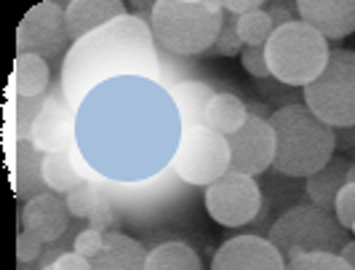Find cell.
<instances>
[{
	"label": "cell",
	"mask_w": 355,
	"mask_h": 270,
	"mask_svg": "<svg viewBox=\"0 0 355 270\" xmlns=\"http://www.w3.org/2000/svg\"><path fill=\"white\" fill-rule=\"evenodd\" d=\"M155 46L150 19L139 14L118 17L96 33L75 40L62 65V99L78 112L91 91L125 75L160 86L163 72Z\"/></svg>",
	"instance_id": "cell-1"
},
{
	"label": "cell",
	"mask_w": 355,
	"mask_h": 270,
	"mask_svg": "<svg viewBox=\"0 0 355 270\" xmlns=\"http://www.w3.org/2000/svg\"><path fill=\"white\" fill-rule=\"evenodd\" d=\"M275 131L272 169L284 177L307 180L334 158L337 128L326 126L304 105H286L270 115Z\"/></svg>",
	"instance_id": "cell-2"
},
{
	"label": "cell",
	"mask_w": 355,
	"mask_h": 270,
	"mask_svg": "<svg viewBox=\"0 0 355 270\" xmlns=\"http://www.w3.org/2000/svg\"><path fill=\"white\" fill-rule=\"evenodd\" d=\"M225 8L216 0H158L150 14L155 43L177 56L209 54L219 37Z\"/></svg>",
	"instance_id": "cell-3"
},
{
	"label": "cell",
	"mask_w": 355,
	"mask_h": 270,
	"mask_svg": "<svg viewBox=\"0 0 355 270\" xmlns=\"http://www.w3.org/2000/svg\"><path fill=\"white\" fill-rule=\"evenodd\" d=\"M331 56L329 40L302 19L275 27L265 46L270 75L284 86H310Z\"/></svg>",
	"instance_id": "cell-4"
},
{
	"label": "cell",
	"mask_w": 355,
	"mask_h": 270,
	"mask_svg": "<svg viewBox=\"0 0 355 270\" xmlns=\"http://www.w3.org/2000/svg\"><path fill=\"white\" fill-rule=\"evenodd\" d=\"M267 241L284 254L286 262L310 252L339 254L350 244L347 230L337 222L334 212L318 209L313 203H300L284 212L272 222Z\"/></svg>",
	"instance_id": "cell-5"
},
{
	"label": "cell",
	"mask_w": 355,
	"mask_h": 270,
	"mask_svg": "<svg viewBox=\"0 0 355 270\" xmlns=\"http://www.w3.org/2000/svg\"><path fill=\"white\" fill-rule=\"evenodd\" d=\"M304 108L331 128L355 126V51H331L323 72L304 86Z\"/></svg>",
	"instance_id": "cell-6"
},
{
	"label": "cell",
	"mask_w": 355,
	"mask_h": 270,
	"mask_svg": "<svg viewBox=\"0 0 355 270\" xmlns=\"http://www.w3.org/2000/svg\"><path fill=\"white\" fill-rule=\"evenodd\" d=\"M232 166V153L227 137L216 134L209 126L182 128L179 142L171 155V169L182 182L209 187L222 180Z\"/></svg>",
	"instance_id": "cell-7"
},
{
	"label": "cell",
	"mask_w": 355,
	"mask_h": 270,
	"mask_svg": "<svg viewBox=\"0 0 355 270\" xmlns=\"http://www.w3.org/2000/svg\"><path fill=\"white\" fill-rule=\"evenodd\" d=\"M206 212L214 222L225 228H243L257 219L262 209V190L254 177L241 171H227L222 180L206 187L203 193Z\"/></svg>",
	"instance_id": "cell-8"
},
{
	"label": "cell",
	"mask_w": 355,
	"mask_h": 270,
	"mask_svg": "<svg viewBox=\"0 0 355 270\" xmlns=\"http://www.w3.org/2000/svg\"><path fill=\"white\" fill-rule=\"evenodd\" d=\"M72 43L67 33L64 6L43 0L33 6L17 27V54H35L40 59H53L64 51V46Z\"/></svg>",
	"instance_id": "cell-9"
},
{
	"label": "cell",
	"mask_w": 355,
	"mask_h": 270,
	"mask_svg": "<svg viewBox=\"0 0 355 270\" xmlns=\"http://www.w3.org/2000/svg\"><path fill=\"white\" fill-rule=\"evenodd\" d=\"M232 153L230 171H241L249 177H259L275 161V131L270 126V118H257L249 115L246 126L238 134L227 137Z\"/></svg>",
	"instance_id": "cell-10"
},
{
	"label": "cell",
	"mask_w": 355,
	"mask_h": 270,
	"mask_svg": "<svg viewBox=\"0 0 355 270\" xmlns=\"http://www.w3.org/2000/svg\"><path fill=\"white\" fill-rule=\"evenodd\" d=\"M43 153H75L78 150V112L59 96H49L30 128V140Z\"/></svg>",
	"instance_id": "cell-11"
},
{
	"label": "cell",
	"mask_w": 355,
	"mask_h": 270,
	"mask_svg": "<svg viewBox=\"0 0 355 270\" xmlns=\"http://www.w3.org/2000/svg\"><path fill=\"white\" fill-rule=\"evenodd\" d=\"M211 270H286V260L262 235H235L216 249Z\"/></svg>",
	"instance_id": "cell-12"
},
{
	"label": "cell",
	"mask_w": 355,
	"mask_h": 270,
	"mask_svg": "<svg viewBox=\"0 0 355 270\" xmlns=\"http://www.w3.org/2000/svg\"><path fill=\"white\" fill-rule=\"evenodd\" d=\"M21 230L37 235L46 246H51L56 241H62V235L70 228V209L67 201L59 193H40L35 199H30L21 206Z\"/></svg>",
	"instance_id": "cell-13"
},
{
	"label": "cell",
	"mask_w": 355,
	"mask_h": 270,
	"mask_svg": "<svg viewBox=\"0 0 355 270\" xmlns=\"http://www.w3.org/2000/svg\"><path fill=\"white\" fill-rule=\"evenodd\" d=\"M297 14L326 40H342L355 33V0H300Z\"/></svg>",
	"instance_id": "cell-14"
},
{
	"label": "cell",
	"mask_w": 355,
	"mask_h": 270,
	"mask_svg": "<svg viewBox=\"0 0 355 270\" xmlns=\"http://www.w3.org/2000/svg\"><path fill=\"white\" fill-rule=\"evenodd\" d=\"M125 3L123 0H70L64 6V19H67V33L70 40H80V37L96 33L99 27H105L118 17H125Z\"/></svg>",
	"instance_id": "cell-15"
},
{
	"label": "cell",
	"mask_w": 355,
	"mask_h": 270,
	"mask_svg": "<svg viewBox=\"0 0 355 270\" xmlns=\"http://www.w3.org/2000/svg\"><path fill=\"white\" fill-rule=\"evenodd\" d=\"M43 153L27 140H17L14 144V190L19 201H27L49 193L46 182H43Z\"/></svg>",
	"instance_id": "cell-16"
},
{
	"label": "cell",
	"mask_w": 355,
	"mask_h": 270,
	"mask_svg": "<svg viewBox=\"0 0 355 270\" xmlns=\"http://www.w3.org/2000/svg\"><path fill=\"white\" fill-rule=\"evenodd\" d=\"M91 265L94 270H144L147 249L137 238L121 233V230H110L105 238V249Z\"/></svg>",
	"instance_id": "cell-17"
},
{
	"label": "cell",
	"mask_w": 355,
	"mask_h": 270,
	"mask_svg": "<svg viewBox=\"0 0 355 270\" xmlns=\"http://www.w3.org/2000/svg\"><path fill=\"white\" fill-rule=\"evenodd\" d=\"M166 89H168V96H171V102L179 112L182 128L203 126L206 108H209V102L214 99L216 91L203 81H179V83H168Z\"/></svg>",
	"instance_id": "cell-18"
},
{
	"label": "cell",
	"mask_w": 355,
	"mask_h": 270,
	"mask_svg": "<svg viewBox=\"0 0 355 270\" xmlns=\"http://www.w3.org/2000/svg\"><path fill=\"white\" fill-rule=\"evenodd\" d=\"M347 171H350V161L342 155H334L320 171L307 177L304 193H307L310 203L318 209H326V212H334V201H337L339 190L347 185Z\"/></svg>",
	"instance_id": "cell-19"
},
{
	"label": "cell",
	"mask_w": 355,
	"mask_h": 270,
	"mask_svg": "<svg viewBox=\"0 0 355 270\" xmlns=\"http://www.w3.org/2000/svg\"><path fill=\"white\" fill-rule=\"evenodd\" d=\"M249 105L243 99H238L235 94H214V99L206 108V118H203V126H209L211 131L222 134V137H232L238 134L241 128L246 126L249 121Z\"/></svg>",
	"instance_id": "cell-20"
},
{
	"label": "cell",
	"mask_w": 355,
	"mask_h": 270,
	"mask_svg": "<svg viewBox=\"0 0 355 270\" xmlns=\"http://www.w3.org/2000/svg\"><path fill=\"white\" fill-rule=\"evenodd\" d=\"M51 83L49 62L35 54H17L14 62V91L19 99H40Z\"/></svg>",
	"instance_id": "cell-21"
},
{
	"label": "cell",
	"mask_w": 355,
	"mask_h": 270,
	"mask_svg": "<svg viewBox=\"0 0 355 270\" xmlns=\"http://www.w3.org/2000/svg\"><path fill=\"white\" fill-rule=\"evenodd\" d=\"M144 270H203L200 257L184 241H166L147 252Z\"/></svg>",
	"instance_id": "cell-22"
},
{
	"label": "cell",
	"mask_w": 355,
	"mask_h": 270,
	"mask_svg": "<svg viewBox=\"0 0 355 270\" xmlns=\"http://www.w3.org/2000/svg\"><path fill=\"white\" fill-rule=\"evenodd\" d=\"M43 182L51 193H72L83 180V174L78 171V166L72 161V153H49L43 158Z\"/></svg>",
	"instance_id": "cell-23"
},
{
	"label": "cell",
	"mask_w": 355,
	"mask_h": 270,
	"mask_svg": "<svg viewBox=\"0 0 355 270\" xmlns=\"http://www.w3.org/2000/svg\"><path fill=\"white\" fill-rule=\"evenodd\" d=\"M272 33H275V24H272V19L265 8L251 11L246 17H238V35H241L243 46H257V49L267 46Z\"/></svg>",
	"instance_id": "cell-24"
},
{
	"label": "cell",
	"mask_w": 355,
	"mask_h": 270,
	"mask_svg": "<svg viewBox=\"0 0 355 270\" xmlns=\"http://www.w3.org/2000/svg\"><path fill=\"white\" fill-rule=\"evenodd\" d=\"M105 196L107 193L99 185H94V182H80L72 193L64 196V201H67L70 217H75V219H89L91 212H94V206L105 199Z\"/></svg>",
	"instance_id": "cell-25"
},
{
	"label": "cell",
	"mask_w": 355,
	"mask_h": 270,
	"mask_svg": "<svg viewBox=\"0 0 355 270\" xmlns=\"http://www.w3.org/2000/svg\"><path fill=\"white\" fill-rule=\"evenodd\" d=\"M286 270H353L342 254L331 252H310L291 262H286Z\"/></svg>",
	"instance_id": "cell-26"
},
{
	"label": "cell",
	"mask_w": 355,
	"mask_h": 270,
	"mask_svg": "<svg viewBox=\"0 0 355 270\" xmlns=\"http://www.w3.org/2000/svg\"><path fill=\"white\" fill-rule=\"evenodd\" d=\"M241 51H243V43H241V35H238V17L225 14L219 37H216V43H214V49L209 51V54L235 56V54H241Z\"/></svg>",
	"instance_id": "cell-27"
},
{
	"label": "cell",
	"mask_w": 355,
	"mask_h": 270,
	"mask_svg": "<svg viewBox=\"0 0 355 270\" xmlns=\"http://www.w3.org/2000/svg\"><path fill=\"white\" fill-rule=\"evenodd\" d=\"M105 238H107V233L94 230V228L78 230L75 238H72V252L80 254V257H86L89 262H94V260L102 254V249H105Z\"/></svg>",
	"instance_id": "cell-28"
},
{
	"label": "cell",
	"mask_w": 355,
	"mask_h": 270,
	"mask_svg": "<svg viewBox=\"0 0 355 270\" xmlns=\"http://www.w3.org/2000/svg\"><path fill=\"white\" fill-rule=\"evenodd\" d=\"M46 252V244L37 238V235L27 233V230H19L17 235V260L19 265H30V262H40Z\"/></svg>",
	"instance_id": "cell-29"
},
{
	"label": "cell",
	"mask_w": 355,
	"mask_h": 270,
	"mask_svg": "<svg viewBox=\"0 0 355 270\" xmlns=\"http://www.w3.org/2000/svg\"><path fill=\"white\" fill-rule=\"evenodd\" d=\"M334 217H337V222L345 228V230H350L355 222V182H347L342 190H339L337 201H334Z\"/></svg>",
	"instance_id": "cell-30"
},
{
	"label": "cell",
	"mask_w": 355,
	"mask_h": 270,
	"mask_svg": "<svg viewBox=\"0 0 355 270\" xmlns=\"http://www.w3.org/2000/svg\"><path fill=\"white\" fill-rule=\"evenodd\" d=\"M115 225H118V212H115L110 196H105V199L94 206V212H91V217H89V228L102 230V233H110V228H115Z\"/></svg>",
	"instance_id": "cell-31"
},
{
	"label": "cell",
	"mask_w": 355,
	"mask_h": 270,
	"mask_svg": "<svg viewBox=\"0 0 355 270\" xmlns=\"http://www.w3.org/2000/svg\"><path fill=\"white\" fill-rule=\"evenodd\" d=\"M241 65L254 78H267L270 75V67H267V59H265V46H259V49L257 46H243Z\"/></svg>",
	"instance_id": "cell-32"
},
{
	"label": "cell",
	"mask_w": 355,
	"mask_h": 270,
	"mask_svg": "<svg viewBox=\"0 0 355 270\" xmlns=\"http://www.w3.org/2000/svg\"><path fill=\"white\" fill-rule=\"evenodd\" d=\"M265 11L270 14V19H272L275 27H284V24H288V22H297V19H294V14H297V3H270ZM297 17H300V14H297Z\"/></svg>",
	"instance_id": "cell-33"
},
{
	"label": "cell",
	"mask_w": 355,
	"mask_h": 270,
	"mask_svg": "<svg viewBox=\"0 0 355 270\" xmlns=\"http://www.w3.org/2000/svg\"><path fill=\"white\" fill-rule=\"evenodd\" d=\"M51 268L53 270H94V265H91L86 257H80V254H75L70 249V252L59 254L51 262Z\"/></svg>",
	"instance_id": "cell-34"
},
{
	"label": "cell",
	"mask_w": 355,
	"mask_h": 270,
	"mask_svg": "<svg viewBox=\"0 0 355 270\" xmlns=\"http://www.w3.org/2000/svg\"><path fill=\"white\" fill-rule=\"evenodd\" d=\"M222 8H225V14H232V17H246L251 11L265 8V3L262 0H225Z\"/></svg>",
	"instance_id": "cell-35"
},
{
	"label": "cell",
	"mask_w": 355,
	"mask_h": 270,
	"mask_svg": "<svg viewBox=\"0 0 355 270\" xmlns=\"http://www.w3.org/2000/svg\"><path fill=\"white\" fill-rule=\"evenodd\" d=\"M347 182H355V163H350V171H347Z\"/></svg>",
	"instance_id": "cell-36"
},
{
	"label": "cell",
	"mask_w": 355,
	"mask_h": 270,
	"mask_svg": "<svg viewBox=\"0 0 355 270\" xmlns=\"http://www.w3.org/2000/svg\"><path fill=\"white\" fill-rule=\"evenodd\" d=\"M350 233H353V241H355V222H353V228H350Z\"/></svg>",
	"instance_id": "cell-37"
},
{
	"label": "cell",
	"mask_w": 355,
	"mask_h": 270,
	"mask_svg": "<svg viewBox=\"0 0 355 270\" xmlns=\"http://www.w3.org/2000/svg\"><path fill=\"white\" fill-rule=\"evenodd\" d=\"M40 270H53V268H51V265H43V268H40Z\"/></svg>",
	"instance_id": "cell-38"
}]
</instances>
